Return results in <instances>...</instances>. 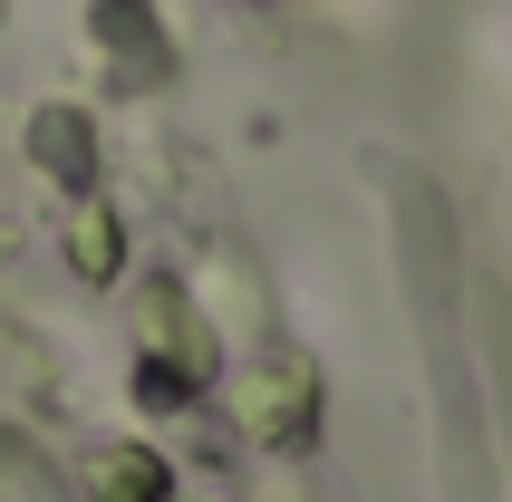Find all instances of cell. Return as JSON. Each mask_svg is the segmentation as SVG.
Here are the masks:
<instances>
[{
    "instance_id": "1",
    "label": "cell",
    "mask_w": 512,
    "mask_h": 502,
    "mask_svg": "<svg viewBox=\"0 0 512 502\" xmlns=\"http://www.w3.org/2000/svg\"><path fill=\"white\" fill-rule=\"evenodd\" d=\"M213 377H223V338L203 329V309H194L184 280L155 271L136 290V406L174 416V406H194Z\"/></svg>"
},
{
    "instance_id": "2",
    "label": "cell",
    "mask_w": 512,
    "mask_h": 502,
    "mask_svg": "<svg viewBox=\"0 0 512 502\" xmlns=\"http://www.w3.org/2000/svg\"><path fill=\"white\" fill-rule=\"evenodd\" d=\"M232 435L261 454H310L319 445V367L300 358V348H271V358H252L242 377H232Z\"/></svg>"
},
{
    "instance_id": "3",
    "label": "cell",
    "mask_w": 512,
    "mask_h": 502,
    "mask_svg": "<svg viewBox=\"0 0 512 502\" xmlns=\"http://www.w3.org/2000/svg\"><path fill=\"white\" fill-rule=\"evenodd\" d=\"M20 155L49 174V184L87 194V184H97V136H87V107H68V97H39V107H29V126H20Z\"/></svg>"
},
{
    "instance_id": "4",
    "label": "cell",
    "mask_w": 512,
    "mask_h": 502,
    "mask_svg": "<svg viewBox=\"0 0 512 502\" xmlns=\"http://www.w3.org/2000/svg\"><path fill=\"white\" fill-rule=\"evenodd\" d=\"M78 502H174V464L155 445H87L78 464Z\"/></svg>"
},
{
    "instance_id": "5",
    "label": "cell",
    "mask_w": 512,
    "mask_h": 502,
    "mask_svg": "<svg viewBox=\"0 0 512 502\" xmlns=\"http://www.w3.org/2000/svg\"><path fill=\"white\" fill-rule=\"evenodd\" d=\"M87 29H97V49H107V58H126V78L165 68V39H155V10H145V0H97Z\"/></svg>"
},
{
    "instance_id": "6",
    "label": "cell",
    "mask_w": 512,
    "mask_h": 502,
    "mask_svg": "<svg viewBox=\"0 0 512 502\" xmlns=\"http://www.w3.org/2000/svg\"><path fill=\"white\" fill-rule=\"evenodd\" d=\"M116 261H126L116 213L97 194H78V203H68V271H78V280H116Z\"/></svg>"
}]
</instances>
